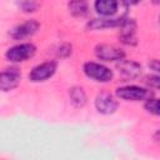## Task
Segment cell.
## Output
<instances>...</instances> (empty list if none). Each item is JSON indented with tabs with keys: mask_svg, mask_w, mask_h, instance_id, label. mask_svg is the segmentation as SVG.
I'll return each instance as SVG.
<instances>
[{
	"mask_svg": "<svg viewBox=\"0 0 160 160\" xmlns=\"http://www.w3.org/2000/svg\"><path fill=\"white\" fill-rule=\"evenodd\" d=\"M118 99L125 101H146L154 96V91L149 88H142L139 85H124L115 90Z\"/></svg>",
	"mask_w": 160,
	"mask_h": 160,
	"instance_id": "cell-1",
	"label": "cell"
},
{
	"mask_svg": "<svg viewBox=\"0 0 160 160\" xmlns=\"http://www.w3.org/2000/svg\"><path fill=\"white\" fill-rule=\"evenodd\" d=\"M82 71L89 79L96 82H109L114 78V72L110 68L96 61H86L82 65Z\"/></svg>",
	"mask_w": 160,
	"mask_h": 160,
	"instance_id": "cell-2",
	"label": "cell"
},
{
	"mask_svg": "<svg viewBox=\"0 0 160 160\" xmlns=\"http://www.w3.org/2000/svg\"><path fill=\"white\" fill-rule=\"evenodd\" d=\"M35 52H36V46L32 42H19L6 50L5 58L8 61L18 64L31 59L35 55Z\"/></svg>",
	"mask_w": 160,
	"mask_h": 160,
	"instance_id": "cell-3",
	"label": "cell"
},
{
	"mask_svg": "<svg viewBox=\"0 0 160 160\" xmlns=\"http://www.w3.org/2000/svg\"><path fill=\"white\" fill-rule=\"evenodd\" d=\"M58 70V61L48 60L35 65L29 72V80L31 82H42L48 79L52 78Z\"/></svg>",
	"mask_w": 160,
	"mask_h": 160,
	"instance_id": "cell-4",
	"label": "cell"
},
{
	"mask_svg": "<svg viewBox=\"0 0 160 160\" xmlns=\"http://www.w3.org/2000/svg\"><path fill=\"white\" fill-rule=\"evenodd\" d=\"M118 36L124 45H128V46L138 45V24L135 19L125 16L122 24L119 26Z\"/></svg>",
	"mask_w": 160,
	"mask_h": 160,
	"instance_id": "cell-5",
	"label": "cell"
},
{
	"mask_svg": "<svg viewBox=\"0 0 160 160\" xmlns=\"http://www.w3.org/2000/svg\"><path fill=\"white\" fill-rule=\"evenodd\" d=\"M95 56L101 61H120L125 59V51L115 45L110 44H98L94 49Z\"/></svg>",
	"mask_w": 160,
	"mask_h": 160,
	"instance_id": "cell-6",
	"label": "cell"
},
{
	"mask_svg": "<svg viewBox=\"0 0 160 160\" xmlns=\"http://www.w3.org/2000/svg\"><path fill=\"white\" fill-rule=\"evenodd\" d=\"M94 105H95V109L98 110V112H100L102 115H111L119 108L118 96L115 98L112 94L105 92V91L99 92L94 100Z\"/></svg>",
	"mask_w": 160,
	"mask_h": 160,
	"instance_id": "cell-7",
	"label": "cell"
},
{
	"mask_svg": "<svg viewBox=\"0 0 160 160\" xmlns=\"http://www.w3.org/2000/svg\"><path fill=\"white\" fill-rule=\"evenodd\" d=\"M21 81V71L18 66H10L1 71L0 74V89L6 92L14 90Z\"/></svg>",
	"mask_w": 160,
	"mask_h": 160,
	"instance_id": "cell-8",
	"label": "cell"
},
{
	"mask_svg": "<svg viewBox=\"0 0 160 160\" xmlns=\"http://www.w3.org/2000/svg\"><path fill=\"white\" fill-rule=\"evenodd\" d=\"M40 28V24L39 21H36L35 19H30V20H26L16 26H14L9 35L12 40H24V39H28L30 36H32Z\"/></svg>",
	"mask_w": 160,
	"mask_h": 160,
	"instance_id": "cell-9",
	"label": "cell"
},
{
	"mask_svg": "<svg viewBox=\"0 0 160 160\" xmlns=\"http://www.w3.org/2000/svg\"><path fill=\"white\" fill-rule=\"evenodd\" d=\"M116 69H118L119 74L126 80H132V79L139 78L142 71V68L139 62H136L134 60H126V59L118 61Z\"/></svg>",
	"mask_w": 160,
	"mask_h": 160,
	"instance_id": "cell-10",
	"label": "cell"
},
{
	"mask_svg": "<svg viewBox=\"0 0 160 160\" xmlns=\"http://www.w3.org/2000/svg\"><path fill=\"white\" fill-rule=\"evenodd\" d=\"M125 16H119V18H114V16H100L98 19H92L86 24V29L88 30H102V29H109V28H119L122 21H124Z\"/></svg>",
	"mask_w": 160,
	"mask_h": 160,
	"instance_id": "cell-11",
	"label": "cell"
},
{
	"mask_svg": "<svg viewBox=\"0 0 160 160\" xmlns=\"http://www.w3.org/2000/svg\"><path fill=\"white\" fill-rule=\"evenodd\" d=\"M119 0H95L94 9L100 16H114L119 10Z\"/></svg>",
	"mask_w": 160,
	"mask_h": 160,
	"instance_id": "cell-12",
	"label": "cell"
},
{
	"mask_svg": "<svg viewBox=\"0 0 160 160\" xmlns=\"http://www.w3.org/2000/svg\"><path fill=\"white\" fill-rule=\"evenodd\" d=\"M68 10L74 18H85L89 14V2L86 0H70L68 4Z\"/></svg>",
	"mask_w": 160,
	"mask_h": 160,
	"instance_id": "cell-13",
	"label": "cell"
},
{
	"mask_svg": "<svg viewBox=\"0 0 160 160\" xmlns=\"http://www.w3.org/2000/svg\"><path fill=\"white\" fill-rule=\"evenodd\" d=\"M69 98L75 108H84L88 102L86 94L81 86H72L69 89Z\"/></svg>",
	"mask_w": 160,
	"mask_h": 160,
	"instance_id": "cell-14",
	"label": "cell"
},
{
	"mask_svg": "<svg viewBox=\"0 0 160 160\" xmlns=\"http://www.w3.org/2000/svg\"><path fill=\"white\" fill-rule=\"evenodd\" d=\"M18 6L22 12H35L41 6V0H19Z\"/></svg>",
	"mask_w": 160,
	"mask_h": 160,
	"instance_id": "cell-15",
	"label": "cell"
},
{
	"mask_svg": "<svg viewBox=\"0 0 160 160\" xmlns=\"http://www.w3.org/2000/svg\"><path fill=\"white\" fill-rule=\"evenodd\" d=\"M144 109L155 116H160V99H155L154 96L148 99L144 104Z\"/></svg>",
	"mask_w": 160,
	"mask_h": 160,
	"instance_id": "cell-16",
	"label": "cell"
},
{
	"mask_svg": "<svg viewBox=\"0 0 160 160\" xmlns=\"http://www.w3.org/2000/svg\"><path fill=\"white\" fill-rule=\"evenodd\" d=\"M144 84L146 85V88L149 89H155V90H160V74L155 72V74H150L146 75L144 78Z\"/></svg>",
	"mask_w": 160,
	"mask_h": 160,
	"instance_id": "cell-17",
	"label": "cell"
},
{
	"mask_svg": "<svg viewBox=\"0 0 160 160\" xmlns=\"http://www.w3.org/2000/svg\"><path fill=\"white\" fill-rule=\"evenodd\" d=\"M72 52V46L69 42H62L56 48V56L60 59H66L71 55Z\"/></svg>",
	"mask_w": 160,
	"mask_h": 160,
	"instance_id": "cell-18",
	"label": "cell"
},
{
	"mask_svg": "<svg viewBox=\"0 0 160 160\" xmlns=\"http://www.w3.org/2000/svg\"><path fill=\"white\" fill-rule=\"evenodd\" d=\"M148 65H149V68H150L152 71L160 74V60H159V59H151Z\"/></svg>",
	"mask_w": 160,
	"mask_h": 160,
	"instance_id": "cell-19",
	"label": "cell"
},
{
	"mask_svg": "<svg viewBox=\"0 0 160 160\" xmlns=\"http://www.w3.org/2000/svg\"><path fill=\"white\" fill-rule=\"evenodd\" d=\"M152 138H154V140H155L156 142H160V129L155 131V134H154V136H152Z\"/></svg>",
	"mask_w": 160,
	"mask_h": 160,
	"instance_id": "cell-20",
	"label": "cell"
},
{
	"mask_svg": "<svg viewBox=\"0 0 160 160\" xmlns=\"http://www.w3.org/2000/svg\"><path fill=\"white\" fill-rule=\"evenodd\" d=\"M128 5H136V4H139L141 0H124Z\"/></svg>",
	"mask_w": 160,
	"mask_h": 160,
	"instance_id": "cell-21",
	"label": "cell"
},
{
	"mask_svg": "<svg viewBox=\"0 0 160 160\" xmlns=\"http://www.w3.org/2000/svg\"><path fill=\"white\" fill-rule=\"evenodd\" d=\"M154 5H160V0H150Z\"/></svg>",
	"mask_w": 160,
	"mask_h": 160,
	"instance_id": "cell-22",
	"label": "cell"
},
{
	"mask_svg": "<svg viewBox=\"0 0 160 160\" xmlns=\"http://www.w3.org/2000/svg\"><path fill=\"white\" fill-rule=\"evenodd\" d=\"M158 26H159V30H160V14L158 16Z\"/></svg>",
	"mask_w": 160,
	"mask_h": 160,
	"instance_id": "cell-23",
	"label": "cell"
}]
</instances>
